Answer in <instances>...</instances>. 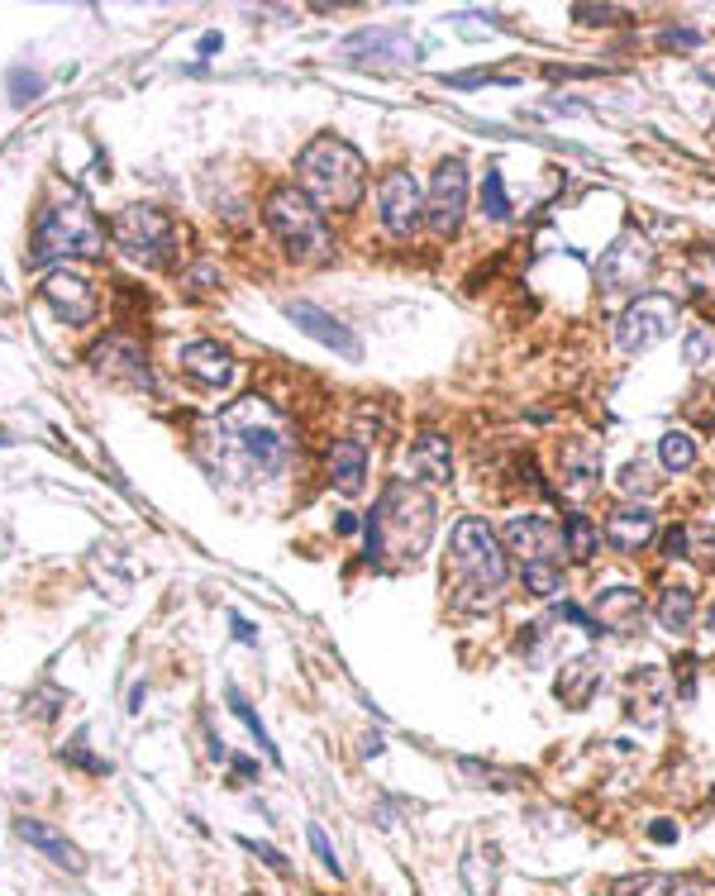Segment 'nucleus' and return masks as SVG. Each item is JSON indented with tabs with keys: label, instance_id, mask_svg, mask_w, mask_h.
Masks as SVG:
<instances>
[{
	"label": "nucleus",
	"instance_id": "obj_50",
	"mask_svg": "<svg viewBox=\"0 0 715 896\" xmlns=\"http://www.w3.org/2000/svg\"><path fill=\"white\" fill-rule=\"evenodd\" d=\"M706 629H711V635H715V601L706 605Z\"/></svg>",
	"mask_w": 715,
	"mask_h": 896
},
{
	"label": "nucleus",
	"instance_id": "obj_37",
	"mask_svg": "<svg viewBox=\"0 0 715 896\" xmlns=\"http://www.w3.org/2000/svg\"><path fill=\"white\" fill-rule=\"evenodd\" d=\"M306 835H310V849H315V853H320V863H324V868H330V873H334V877H344V868H339V853H334V845H330V835H324V829H320V825H310V829H306Z\"/></svg>",
	"mask_w": 715,
	"mask_h": 896
},
{
	"label": "nucleus",
	"instance_id": "obj_35",
	"mask_svg": "<svg viewBox=\"0 0 715 896\" xmlns=\"http://www.w3.org/2000/svg\"><path fill=\"white\" fill-rule=\"evenodd\" d=\"M663 558H672V563H678V558H692V530H687V524H672V530H663Z\"/></svg>",
	"mask_w": 715,
	"mask_h": 896
},
{
	"label": "nucleus",
	"instance_id": "obj_32",
	"mask_svg": "<svg viewBox=\"0 0 715 896\" xmlns=\"http://www.w3.org/2000/svg\"><path fill=\"white\" fill-rule=\"evenodd\" d=\"M620 492H625L630 500H640V496H654V492H658V478H654V468H648L644 458H640V463H630L625 472H620Z\"/></svg>",
	"mask_w": 715,
	"mask_h": 896
},
{
	"label": "nucleus",
	"instance_id": "obj_51",
	"mask_svg": "<svg viewBox=\"0 0 715 896\" xmlns=\"http://www.w3.org/2000/svg\"><path fill=\"white\" fill-rule=\"evenodd\" d=\"M5 444H15V439H10V434H5V429H0V448H5Z\"/></svg>",
	"mask_w": 715,
	"mask_h": 896
},
{
	"label": "nucleus",
	"instance_id": "obj_30",
	"mask_svg": "<svg viewBox=\"0 0 715 896\" xmlns=\"http://www.w3.org/2000/svg\"><path fill=\"white\" fill-rule=\"evenodd\" d=\"M520 582H525V591H535V597L553 601L558 591H563V568H558V563H525V568H520Z\"/></svg>",
	"mask_w": 715,
	"mask_h": 896
},
{
	"label": "nucleus",
	"instance_id": "obj_49",
	"mask_svg": "<svg viewBox=\"0 0 715 896\" xmlns=\"http://www.w3.org/2000/svg\"><path fill=\"white\" fill-rule=\"evenodd\" d=\"M10 549H15V544H10V534H5V524H0V558H10Z\"/></svg>",
	"mask_w": 715,
	"mask_h": 896
},
{
	"label": "nucleus",
	"instance_id": "obj_45",
	"mask_svg": "<svg viewBox=\"0 0 715 896\" xmlns=\"http://www.w3.org/2000/svg\"><path fill=\"white\" fill-rule=\"evenodd\" d=\"M234 639L239 644H258V635H253V625L243 621V615H234Z\"/></svg>",
	"mask_w": 715,
	"mask_h": 896
},
{
	"label": "nucleus",
	"instance_id": "obj_17",
	"mask_svg": "<svg viewBox=\"0 0 715 896\" xmlns=\"http://www.w3.org/2000/svg\"><path fill=\"white\" fill-rule=\"evenodd\" d=\"M177 367L187 377H196L201 387H229L234 381V358L211 339H196V344H181L177 349Z\"/></svg>",
	"mask_w": 715,
	"mask_h": 896
},
{
	"label": "nucleus",
	"instance_id": "obj_28",
	"mask_svg": "<svg viewBox=\"0 0 715 896\" xmlns=\"http://www.w3.org/2000/svg\"><path fill=\"white\" fill-rule=\"evenodd\" d=\"M477 205H482V220H491V224L511 220V196H505V177H501V167H487L482 191H477Z\"/></svg>",
	"mask_w": 715,
	"mask_h": 896
},
{
	"label": "nucleus",
	"instance_id": "obj_40",
	"mask_svg": "<svg viewBox=\"0 0 715 896\" xmlns=\"http://www.w3.org/2000/svg\"><path fill=\"white\" fill-rule=\"evenodd\" d=\"M243 849H249V853H258V859H263L267 868H272V873H291V863H286V853L282 849H272V845H263V839H243Z\"/></svg>",
	"mask_w": 715,
	"mask_h": 896
},
{
	"label": "nucleus",
	"instance_id": "obj_3",
	"mask_svg": "<svg viewBox=\"0 0 715 896\" xmlns=\"http://www.w3.org/2000/svg\"><path fill=\"white\" fill-rule=\"evenodd\" d=\"M296 177H301V191L315 201L320 210H354L368 191V163L348 139L320 134L310 139L301 157H296Z\"/></svg>",
	"mask_w": 715,
	"mask_h": 896
},
{
	"label": "nucleus",
	"instance_id": "obj_13",
	"mask_svg": "<svg viewBox=\"0 0 715 896\" xmlns=\"http://www.w3.org/2000/svg\"><path fill=\"white\" fill-rule=\"evenodd\" d=\"M505 553H515L520 568L525 563H558L563 553V524H553L549 516H511L501 530Z\"/></svg>",
	"mask_w": 715,
	"mask_h": 896
},
{
	"label": "nucleus",
	"instance_id": "obj_20",
	"mask_svg": "<svg viewBox=\"0 0 715 896\" xmlns=\"http://www.w3.org/2000/svg\"><path fill=\"white\" fill-rule=\"evenodd\" d=\"M644 615V597L634 587H610V591H596V621L610 635H630Z\"/></svg>",
	"mask_w": 715,
	"mask_h": 896
},
{
	"label": "nucleus",
	"instance_id": "obj_39",
	"mask_svg": "<svg viewBox=\"0 0 715 896\" xmlns=\"http://www.w3.org/2000/svg\"><path fill=\"white\" fill-rule=\"evenodd\" d=\"M658 48H663V52H672V48H701V30H687V24L678 30V24H672V30L658 34Z\"/></svg>",
	"mask_w": 715,
	"mask_h": 896
},
{
	"label": "nucleus",
	"instance_id": "obj_41",
	"mask_svg": "<svg viewBox=\"0 0 715 896\" xmlns=\"http://www.w3.org/2000/svg\"><path fill=\"white\" fill-rule=\"evenodd\" d=\"M668 896H715V882L687 873V877H672V882H668Z\"/></svg>",
	"mask_w": 715,
	"mask_h": 896
},
{
	"label": "nucleus",
	"instance_id": "obj_21",
	"mask_svg": "<svg viewBox=\"0 0 715 896\" xmlns=\"http://www.w3.org/2000/svg\"><path fill=\"white\" fill-rule=\"evenodd\" d=\"M324 468H330V482L339 486L344 496H358L362 478H368V448L358 439H339L330 448V458H324Z\"/></svg>",
	"mask_w": 715,
	"mask_h": 896
},
{
	"label": "nucleus",
	"instance_id": "obj_25",
	"mask_svg": "<svg viewBox=\"0 0 715 896\" xmlns=\"http://www.w3.org/2000/svg\"><path fill=\"white\" fill-rule=\"evenodd\" d=\"M596 478H601V453H596L592 439H572L563 448V482L572 486V492H582V486H592Z\"/></svg>",
	"mask_w": 715,
	"mask_h": 896
},
{
	"label": "nucleus",
	"instance_id": "obj_36",
	"mask_svg": "<svg viewBox=\"0 0 715 896\" xmlns=\"http://www.w3.org/2000/svg\"><path fill=\"white\" fill-rule=\"evenodd\" d=\"M558 621L577 625L582 635H592V639H601V635H606V629H601V621H596V615H587V611H582V605H572V601H563V605H558Z\"/></svg>",
	"mask_w": 715,
	"mask_h": 896
},
{
	"label": "nucleus",
	"instance_id": "obj_8",
	"mask_svg": "<svg viewBox=\"0 0 715 896\" xmlns=\"http://www.w3.org/2000/svg\"><path fill=\"white\" fill-rule=\"evenodd\" d=\"M678 329V300L663 296V292H648L640 300H630L625 310H620V325H616V344L620 353H630V358H640V353L658 349L663 339Z\"/></svg>",
	"mask_w": 715,
	"mask_h": 896
},
{
	"label": "nucleus",
	"instance_id": "obj_22",
	"mask_svg": "<svg viewBox=\"0 0 715 896\" xmlns=\"http://www.w3.org/2000/svg\"><path fill=\"white\" fill-rule=\"evenodd\" d=\"M15 829H20V839L24 845H34L44 859H53L58 868H68V873H82V853H76L72 845H68V835H58L53 825H44V821H15Z\"/></svg>",
	"mask_w": 715,
	"mask_h": 896
},
{
	"label": "nucleus",
	"instance_id": "obj_15",
	"mask_svg": "<svg viewBox=\"0 0 715 896\" xmlns=\"http://www.w3.org/2000/svg\"><path fill=\"white\" fill-rule=\"evenodd\" d=\"M38 296H44L68 325H91V320H96V286H91L86 276L68 272V268L48 272L44 286H38Z\"/></svg>",
	"mask_w": 715,
	"mask_h": 896
},
{
	"label": "nucleus",
	"instance_id": "obj_46",
	"mask_svg": "<svg viewBox=\"0 0 715 896\" xmlns=\"http://www.w3.org/2000/svg\"><path fill=\"white\" fill-rule=\"evenodd\" d=\"M334 530H339V534H358V530H362V520L354 516V510H344V516L334 520Z\"/></svg>",
	"mask_w": 715,
	"mask_h": 896
},
{
	"label": "nucleus",
	"instance_id": "obj_4",
	"mask_svg": "<svg viewBox=\"0 0 715 896\" xmlns=\"http://www.w3.org/2000/svg\"><path fill=\"white\" fill-rule=\"evenodd\" d=\"M100 248H106V229H100V220L91 215V205L72 191L68 201L44 205L24 262H29V268H44V262H53V258H96Z\"/></svg>",
	"mask_w": 715,
	"mask_h": 896
},
{
	"label": "nucleus",
	"instance_id": "obj_31",
	"mask_svg": "<svg viewBox=\"0 0 715 896\" xmlns=\"http://www.w3.org/2000/svg\"><path fill=\"white\" fill-rule=\"evenodd\" d=\"M225 696H229V710H234V716H239L243 724H249V734H253V740H258V748H263V754H267L272 763H282V754H277V744H272V740H267L263 720H258V710H253L249 702H243V692H239V687H229Z\"/></svg>",
	"mask_w": 715,
	"mask_h": 896
},
{
	"label": "nucleus",
	"instance_id": "obj_5",
	"mask_svg": "<svg viewBox=\"0 0 715 896\" xmlns=\"http://www.w3.org/2000/svg\"><path fill=\"white\" fill-rule=\"evenodd\" d=\"M219 429H225L229 439L239 444V453L249 458L258 472H267V478H277V472L291 463V429H286L277 405H267L263 397L234 401L229 411L219 415Z\"/></svg>",
	"mask_w": 715,
	"mask_h": 896
},
{
	"label": "nucleus",
	"instance_id": "obj_24",
	"mask_svg": "<svg viewBox=\"0 0 715 896\" xmlns=\"http://www.w3.org/2000/svg\"><path fill=\"white\" fill-rule=\"evenodd\" d=\"M654 615H658V625L668 629V635H687V629H692V621H696V591L687 587V582L663 587Z\"/></svg>",
	"mask_w": 715,
	"mask_h": 896
},
{
	"label": "nucleus",
	"instance_id": "obj_33",
	"mask_svg": "<svg viewBox=\"0 0 715 896\" xmlns=\"http://www.w3.org/2000/svg\"><path fill=\"white\" fill-rule=\"evenodd\" d=\"M44 96V72H34V68H10V101L15 105H29Z\"/></svg>",
	"mask_w": 715,
	"mask_h": 896
},
{
	"label": "nucleus",
	"instance_id": "obj_16",
	"mask_svg": "<svg viewBox=\"0 0 715 896\" xmlns=\"http://www.w3.org/2000/svg\"><path fill=\"white\" fill-rule=\"evenodd\" d=\"M658 534V516L654 506H640V500H625V506H616L606 516V544L620 549V553H640L654 544Z\"/></svg>",
	"mask_w": 715,
	"mask_h": 896
},
{
	"label": "nucleus",
	"instance_id": "obj_18",
	"mask_svg": "<svg viewBox=\"0 0 715 896\" xmlns=\"http://www.w3.org/2000/svg\"><path fill=\"white\" fill-rule=\"evenodd\" d=\"M410 472L429 486H449L453 482V448H449V434L439 429H425L420 439L410 444Z\"/></svg>",
	"mask_w": 715,
	"mask_h": 896
},
{
	"label": "nucleus",
	"instance_id": "obj_12",
	"mask_svg": "<svg viewBox=\"0 0 715 896\" xmlns=\"http://www.w3.org/2000/svg\"><path fill=\"white\" fill-rule=\"evenodd\" d=\"M86 363H91V373L106 377V381H124V387H134V391H158V381H153V367H148V358H143V349L134 344V339H124V334L100 339V344L86 353Z\"/></svg>",
	"mask_w": 715,
	"mask_h": 896
},
{
	"label": "nucleus",
	"instance_id": "obj_47",
	"mask_svg": "<svg viewBox=\"0 0 715 896\" xmlns=\"http://www.w3.org/2000/svg\"><path fill=\"white\" fill-rule=\"evenodd\" d=\"M229 768H234V777H253L258 763H253V758H229Z\"/></svg>",
	"mask_w": 715,
	"mask_h": 896
},
{
	"label": "nucleus",
	"instance_id": "obj_48",
	"mask_svg": "<svg viewBox=\"0 0 715 896\" xmlns=\"http://www.w3.org/2000/svg\"><path fill=\"white\" fill-rule=\"evenodd\" d=\"M219 44H225V38H219V34H201V52H215Z\"/></svg>",
	"mask_w": 715,
	"mask_h": 896
},
{
	"label": "nucleus",
	"instance_id": "obj_10",
	"mask_svg": "<svg viewBox=\"0 0 715 896\" xmlns=\"http://www.w3.org/2000/svg\"><path fill=\"white\" fill-rule=\"evenodd\" d=\"M463 215H467V163L463 157H444L434 167V181H429L425 224L439 239H453L463 229Z\"/></svg>",
	"mask_w": 715,
	"mask_h": 896
},
{
	"label": "nucleus",
	"instance_id": "obj_11",
	"mask_svg": "<svg viewBox=\"0 0 715 896\" xmlns=\"http://www.w3.org/2000/svg\"><path fill=\"white\" fill-rule=\"evenodd\" d=\"M377 215H382V229L392 239H410L425 224V191L406 167H392V173L377 181Z\"/></svg>",
	"mask_w": 715,
	"mask_h": 896
},
{
	"label": "nucleus",
	"instance_id": "obj_7",
	"mask_svg": "<svg viewBox=\"0 0 715 896\" xmlns=\"http://www.w3.org/2000/svg\"><path fill=\"white\" fill-rule=\"evenodd\" d=\"M110 239L143 268H167L177 258V224L158 205H124L110 220Z\"/></svg>",
	"mask_w": 715,
	"mask_h": 896
},
{
	"label": "nucleus",
	"instance_id": "obj_38",
	"mask_svg": "<svg viewBox=\"0 0 715 896\" xmlns=\"http://www.w3.org/2000/svg\"><path fill=\"white\" fill-rule=\"evenodd\" d=\"M62 706H68V692H53V687H44V692L29 696V710H34V716H44V720H53Z\"/></svg>",
	"mask_w": 715,
	"mask_h": 896
},
{
	"label": "nucleus",
	"instance_id": "obj_43",
	"mask_svg": "<svg viewBox=\"0 0 715 896\" xmlns=\"http://www.w3.org/2000/svg\"><path fill=\"white\" fill-rule=\"evenodd\" d=\"M572 15H577L582 24H616V10H596V5H572Z\"/></svg>",
	"mask_w": 715,
	"mask_h": 896
},
{
	"label": "nucleus",
	"instance_id": "obj_27",
	"mask_svg": "<svg viewBox=\"0 0 715 896\" xmlns=\"http://www.w3.org/2000/svg\"><path fill=\"white\" fill-rule=\"evenodd\" d=\"M696 439L687 429H668L658 439V463H663V472H672V478H682V472H692L696 468Z\"/></svg>",
	"mask_w": 715,
	"mask_h": 896
},
{
	"label": "nucleus",
	"instance_id": "obj_34",
	"mask_svg": "<svg viewBox=\"0 0 715 896\" xmlns=\"http://www.w3.org/2000/svg\"><path fill=\"white\" fill-rule=\"evenodd\" d=\"M58 758H62V763H72V768H82V773H96V777H106V773H110V763H106V758H96V754L86 748V734H76V740H72L68 748H62Z\"/></svg>",
	"mask_w": 715,
	"mask_h": 896
},
{
	"label": "nucleus",
	"instance_id": "obj_42",
	"mask_svg": "<svg viewBox=\"0 0 715 896\" xmlns=\"http://www.w3.org/2000/svg\"><path fill=\"white\" fill-rule=\"evenodd\" d=\"M682 353H687V363H692V367L706 363L711 358V334H706V329H692V334H687V344H682Z\"/></svg>",
	"mask_w": 715,
	"mask_h": 896
},
{
	"label": "nucleus",
	"instance_id": "obj_14",
	"mask_svg": "<svg viewBox=\"0 0 715 896\" xmlns=\"http://www.w3.org/2000/svg\"><path fill=\"white\" fill-rule=\"evenodd\" d=\"M286 320H291L301 334H310L315 344L324 349H334L339 358H362V344H358V334L348 329L344 320H334L330 310H320V306H310V300H286Z\"/></svg>",
	"mask_w": 715,
	"mask_h": 896
},
{
	"label": "nucleus",
	"instance_id": "obj_1",
	"mask_svg": "<svg viewBox=\"0 0 715 896\" xmlns=\"http://www.w3.org/2000/svg\"><path fill=\"white\" fill-rule=\"evenodd\" d=\"M362 539H368L372 568H386V573L415 568V563L425 558L429 539H434V500L406 478L386 482L382 500H377L372 516L362 520Z\"/></svg>",
	"mask_w": 715,
	"mask_h": 896
},
{
	"label": "nucleus",
	"instance_id": "obj_44",
	"mask_svg": "<svg viewBox=\"0 0 715 896\" xmlns=\"http://www.w3.org/2000/svg\"><path fill=\"white\" fill-rule=\"evenodd\" d=\"M648 839H654V845H678V825H672V821H654V825H648Z\"/></svg>",
	"mask_w": 715,
	"mask_h": 896
},
{
	"label": "nucleus",
	"instance_id": "obj_29",
	"mask_svg": "<svg viewBox=\"0 0 715 896\" xmlns=\"http://www.w3.org/2000/svg\"><path fill=\"white\" fill-rule=\"evenodd\" d=\"M687 286H692V296L701 306L715 300V248H696V254L687 258Z\"/></svg>",
	"mask_w": 715,
	"mask_h": 896
},
{
	"label": "nucleus",
	"instance_id": "obj_23",
	"mask_svg": "<svg viewBox=\"0 0 715 896\" xmlns=\"http://www.w3.org/2000/svg\"><path fill=\"white\" fill-rule=\"evenodd\" d=\"M344 52L354 62H358V52H372V58H382V62H410L415 44L406 38V30H358L344 44Z\"/></svg>",
	"mask_w": 715,
	"mask_h": 896
},
{
	"label": "nucleus",
	"instance_id": "obj_26",
	"mask_svg": "<svg viewBox=\"0 0 715 896\" xmlns=\"http://www.w3.org/2000/svg\"><path fill=\"white\" fill-rule=\"evenodd\" d=\"M563 553H572V563H592L601 553V530L582 510H568L563 516Z\"/></svg>",
	"mask_w": 715,
	"mask_h": 896
},
{
	"label": "nucleus",
	"instance_id": "obj_6",
	"mask_svg": "<svg viewBox=\"0 0 715 896\" xmlns=\"http://www.w3.org/2000/svg\"><path fill=\"white\" fill-rule=\"evenodd\" d=\"M267 229L296 262H324L334 254V234L324 224V210L296 187H277L267 196Z\"/></svg>",
	"mask_w": 715,
	"mask_h": 896
},
{
	"label": "nucleus",
	"instance_id": "obj_2",
	"mask_svg": "<svg viewBox=\"0 0 715 896\" xmlns=\"http://www.w3.org/2000/svg\"><path fill=\"white\" fill-rule=\"evenodd\" d=\"M444 582L458 611H491L501 601L505 582H511V563H505V544L487 520L463 516L453 524Z\"/></svg>",
	"mask_w": 715,
	"mask_h": 896
},
{
	"label": "nucleus",
	"instance_id": "obj_19",
	"mask_svg": "<svg viewBox=\"0 0 715 896\" xmlns=\"http://www.w3.org/2000/svg\"><path fill=\"white\" fill-rule=\"evenodd\" d=\"M596 687H601V658H596V653H582V658H572V663H568L563 672H558V682H553L558 702H563V706H572V710L592 706Z\"/></svg>",
	"mask_w": 715,
	"mask_h": 896
},
{
	"label": "nucleus",
	"instance_id": "obj_9",
	"mask_svg": "<svg viewBox=\"0 0 715 896\" xmlns=\"http://www.w3.org/2000/svg\"><path fill=\"white\" fill-rule=\"evenodd\" d=\"M648 276H654V244L640 229L616 234L601 262H596V286L601 292H640Z\"/></svg>",
	"mask_w": 715,
	"mask_h": 896
}]
</instances>
